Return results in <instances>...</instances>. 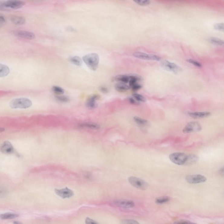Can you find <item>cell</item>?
Masks as SVG:
<instances>
[{"label": "cell", "mask_w": 224, "mask_h": 224, "mask_svg": "<svg viewBox=\"0 0 224 224\" xmlns=\"http://www.w3.org/2000/svg\"><path fill=\"white\" fill-rule=\"evenodd\" d=\"M86 224H98L97 222H96L94 220L90 218H87L86 219Z\"/></svg>", "instance_id": "38"}, {"label": "cell", "mask_w": 224, "mask_h": 224, "mask_svg": "<svg viewBox=\"0 0 224 224\" xmlns=\"http://www.w3.org/2000/svg\"><path fill=\"white\" fill-rule=\"evenodd\" d=\"M170 200V198L168 196H164L162 197H158L155 200V203L157 204H164L169 202Z\"/></svg>", "instance_id": "25"}, {"label": "cell", "mask_w": 224, "mask_h": 224, "mask_svg": "<svg viewBox=\"0 0 224 224\" xmlns=\"http://www.w3.org/2000/svg\"><path fill=\"white\" fill-rule=\"evenodd\" d=\"M56 98L58 100L62 102H68L70 100L69 98L66 96H57Z\"/></svg>", "instance_id": "33"}, {"label": "cell", "mask_w": 224, "mask_h": 224, "mask_svg": "<svg viewBox=\"0 0 224 224\" xmlns=\"http://www.w3.org/2000/svg\"><path fill=\"white\" fill-rule=\"evenodd\" d=\"M129 76L126 75H118L115 78L116 81L125 84L129 83Z\"/></svg>", "instance_id": "22"}, {"label": "cell", "mask_w": 224, "mask_h": 224, "mask_svg": "<svg viewBox=\"0 0 224 224\" xmlns=\"http://www.w3.org/2000/svg\"><path fill=\"white\" fill-rule=\"evenodd\" d=\"M71 62L77 66H81L82 64V60L80 57L78 56H75L72 57L70 60Z\"/></svg>", "instance_id": "26"}, {"label": "cell", "mask_w": 224, "mask_h": 224, "mask_svg": "<svg viewBox=\"0 0 224 224\" xmlns=\"http://www.w3.org/2000/svg\"><path fill=\"white\" fill-rule=\"evenodd\" d=\"M120 223L122 224H139L137 221L132 219L122 220Z\"/></svg>", "instance_id": "34"}, {"label": "cell", "mask_w": 224, "mask_h": 224, "mask_svg": "<svg viewBox=\"0 0 224 224\" xmlns=\"http://www.w3.org/2000/svg\"><path fill=\"white\" fill-rule=\"evenodd\" d=\"M188 115L194 119L204 118L211 116V113L209 112H189Z\"/></svg>", "instance_id": "15"}, {"label": "cell", "mask_w": 224, "mask_h": 224, "mask_svg": "<svg viewBox=\"0 0 224 224\" xmlns=\"http://www.w3.org/2000/svg\"><path fill=\"white\" fill-rule=\"evenodd\" d=\"M202 127L199 123L195 121L190 122L183 129V132L185 134H189L201 131Z\"/></svg>", "instance_id": "7"}, {"label": "cell", "mask_w": 224, "mask_h": 224, "mask_svg": "<svg viewBox=\"0 0 224 224\" xmlns=\"http://www.w3.org/2000/svg\"><path fill=\"white\" fill-rule=\"evenodd\" d=\"M5 131L4 128H0V133L3 132Z\"/></svg>", "instance_id": "42"}, {"label": "cell", "mask_w": 224, "mask_h": 224, "mask_svg": "<svg viewBox=\"0 0 224 224\" xmlns=\"http://www.w3.org/2000/svg\"><path fill=\"white\" fill-rule=\"evenodd\" d=\"M8 194V191L5 188L3 187L0 186V197H6Z\"/></svg>", "instance_id": "32"}, {"label": "cell", "mask_w": 224, "mask_h": 224, "mask_svg": "<svg viewBox=\"0 0 224 224\" xmlns=\"http://www.w3.org/2000/svg\"><path fill=\"white\" fill-rule=\"evenodd\" d=\"M133 1L137 4L143 6L148 5L151 3L150 0H133Z\"/></svg>", "instance_id": "28"}, {"label": "cell", "mask_w": 224, "mask_h": 224, "mask_svg": "<svg viewBox=\"0 0 224 224\" xmlns=\"http://www.w3.org/2000/svg\"><path fill=\"white\" fill-rule=\"evenodd\" d=\"M79 127L83 128H87L94 130H98L100 128V126L98 124L94 123H86L80 124Z\"/></svg>", "instance_id": "18"}, {"label": "cell", "mask_w": 224, "mask_h": 224, "mask_svg": "<svg viewBox=\"0 0 224 224\" xmlns=\"http://www.w3.org/2000/svg\"><path fill=\"white\" fill-rule=\"evenodd\" d=\"M161 66L166 71L174 72V73H179L182 71L181 67L177 64L170 62L168 60H164L161 63Z\"/></svg>", "instance_id": "5"}, {"label": "cell", "mask_w": 224, "mask_h": 224, "mask_svg": "<svg viewBox=\"0 0 224 224\" xmlns=\"http://www.w3.org/2000/svg\"><path fill=\"white\" fill-rule=\"evenodd\" d=\"M131 88H132L133 90L137 91L141 89V85H139V84H137V83H136L135 85L132 86Z\"/></svg>", "instance_id": "37"}, {"label": "cell", "mask_w": 224, "mask_h": 224, "mask_svg": "<svg viewBox=\"0 0 224 224\" xmlns=\"http://www.w3.org/2000/svg\"><path fill=\"white\" fill-rule=\"evenodd\" d=\"M187 182L190 184H199L205 182L207 178L201 175H192L187 176L186 177Z\"/></svg>", "instance_id": "8"}, {"label": "cell", "mask_w": 224, "mask_h": 224, "mask_svg": "<svg viewBox=\"0 0 224 224\" xmlns=\"http://www.w3.org/2000/svg\"><path fill=\"white\" fill-rule=\"evenodd\" d=\"M99 99V96L97 95H93L90 96L86 102V106L87 107L90 109H94L97 106L96 101Z\"/></svg>", "instance_id": "12"}, {"label": "cell", "mask_w": 224, "mask_h": 224, "mask_svg": "<svg viewBox=\"0 0 224 224\" xmlns=\"http://www.w3.org/2000/svg\"><path fill=\"white\" fill-rule=\"evenodd\" d=\"M52 90L57 95H61L64 93V90L62 88L60 87L54 86L53 87Z\"/></svg>", "instance_id": "30"}, {"label": "cell", "mask_w": 224, "mask_h": 224, "mask_svg": "<svg viewBox=\"0 0 224 224\" xmlns=\"http://www.w3.org/2000/svg\"><path fill=\"white\" fill-rule=\"evenodd\" d=\"M130 87L125 83H117L115 85V89L116 90L120 92H125L130 89Z\"/></svg>", "instance_id": "20"}, {"label": "cell", "mask_w": 224, "mask_h": 224, "mask_svg": "<svg viewBox=\"0 0 224 224\" xmlns=\"http://www.w3.org/2000/svg\"><path fill=\"white\" fill-rule=\"evenodd\" d=\"M100 90L102 93H106L108 92L107 89H106V87H101Z\"/></svg>", "instance_id": "41"}, {"label": "cell", "mask_w": 224, "mask_h": 224, "mask_svg": "<svg viewBox=\"0 0 224 224\" xmlns=\"http://www.w3.org/2000/svg\"><path fill=\"white\" fill-rule=\"evenodd\" d=\"M10 72L8 66L5 64L0 63V77L3 78L6 77L9 74Z\"/></svg>", "instance_id": "17"}, {"label": "cell", "mask_w": 224, "mask_h": 224, "mask_svg": "<svg viewBox=\"0 0 224 224\" xmlns=\"http://www.w3.org/2000/svg\"><path fill=\"white\" fill-rule=\"evenodd\" d=\"M187 62L189 63H191L193 65H194L196 67H199V68L202 67V64L196 61V60H194L189 59L187 60Z\"/></svg>", "instance_id": "31"}, {"label": "cell", "mask_w": 224, "mask_h": 224, "mask_svg": "<svg viewBox=\"0 0 224 224\" xmlns=\"http://www.w3.org/2000/svg\"><path fill=\"white\" fill-rule=\"evenodd\" d=\"M128 181L131 185L139 189L145 190L148 186V184L145 181L136 177H130Z\"/></svg>", "instance_id": "6"}, {"label": "cell", "mask_w": 224, "mask_h": 224, "mask_svg": "<svg viewBox=\"0 0 224 224\" xmlns=\"http://www.w3.org/2000/svg\"><path fill=\"white\" fill-rule=\"evenodd\" d=\"M129 102L132 104L138 105L139 104V102L137 101L135 99L133 98L132 97H130L128 98Z\"/></svg>", "instance_id": "36"}, {"label": "cell", "mask_w": 224, "mask_h": 224, "mask_svg": "<svg viewBox=\"0 0 224 224\" xmlns=\"http://www.w3.org/2000/svg\"><path fill=\"white\" fill-rule=\"evenodd\" d=\"M13 147L12 144L8 141H5L0 145V151L5 154H11L14 152Z\"/></svg>", "instance_id": "13"}, {"label": "cell", "mask_w": 224, "mask_h": 224, "mask_svg": "<svg viewBox=\"0 0 224 224\" xmlns=\"http://www.w3.org/2000/svg\"><path fill=\"white\" fill-rule=\"evenodd\" d=\"M133 56L135 57L141 59L146 60H155L160 61L161 58L156 55L147 54L144 53L136 52L133 54Z\"/></svg>", "instance_id": "9"}, {"label": "cell", "mask_w": 224, "mask_h": 224, "mask_svg": "<svg viewBox=\"0 0 224 224\" xmlns=\"http://www.w3.org/2000/svg\"><path fill=\"white\" fill-rule=\"evenodd\" d=\"M214 28H215V29L218 30V31L223 32L224 29V24L223 23H218V24H216L215 25Z\"/></svg>", "instance_id": "35"}, {"label": "cell", "mask_w": 224, "mask_h": 224, "mask_svg": "<svg viewBox=\"0 0 224 224\" xmlns=\"http://www.w3.org/2000/svg\"><path fill=\"white\" fill-rule=\"evenodd\" d=\"M25 3L21 0H8L0 2V10L3 11L18 9L24 6Z\"/></svg>", "instance_id": "1"}, {"label": "cell", "mask_w": 224, "mask_h": 224, "mask_svg": "<svg viewBox=\"0 0 224 224\" xmlns=\"http://www.w3.org/2000/svg\"><path fill=\"white\" fill-rule=\"evenodd\" d=\"M55 192L57 195L63 199L70 198L74 195L73 191L67 187L61 189H56Z\"/></svg>", "instance_id": "11"}, {"label": "cell", "mask_w": 224, "mask_h": 224, "mask_svg": "<svg viewBox=\"0 0 224 224\" xmlns=\"http://www.w3.org/2000/svg\"><path fill=\"white\" fill-rule=\"evenodd\" d=\"M10 106L12 109L29 108L32 106V102L29 99L20 98L13 99L10 102Z\"/></svg>", "instance_id": "3"}, {"label": "cell", "mask_w": 224, "mask_h": 224, "mask_svg": "<svg viewBox=\"0 0 224 224\" xmlns=\"http://www.w3.org/2000/svg\"><path fill=\"white\" fill-rule=\"evenodd\" d=\"M83 60L89 69L95 71L99 63L98 55L95 53L90 54L83 57Z\"/></svg>", "instance_id": "2"}, {"label": "cell", "mask_w": 224, "mask_h": 224, "mask_svg": "<svg viewBox=\"0 0 224 224\" xmlns=\"http://www.w3.org/2000/svg\"><path fill=\"white\" fill-rule=\"evenodd\" d=\"M129 76V86L130 87L137 83V82L141 80V77L136 75H130Z\"/></svg>", "instance_id": "23"}, {"label": "cell", "mask_w": 224, "mask_h": 224, "mask_svg": "<svg viewBox=\"0 0 224 224\" xmlns=\"http://www.w3.org/2000/svg\"><path fill=\"white\" fill-rule=\"evenodd\" d=\"M208 41L213 44L218 46H223L224 41L216 37H211L209 38Z\"/></svg>", "instance_id": "24"}, {"label": "cell", "mask_w": 224, "mask_h": 224, "mask_svg": "<svg viewBox=\"0 0 224 224\" xmlns=\"http://www.w3.org/2000/svg\"><path fill=\"white\" fill-rule=\"evenodd\" d=\"M187 155L181 152H176L171 154L169 156L171 162L177 165H184L186 163Z\"/></svg>", "instance_id": "4"}, {"label": "cell", "mask_w": 224, "mask_h": 224, "mask_svg": "<svg viewBox=\"0 0 224 224\" xmlns=\"http://www.w3.org/2000/svg\"><path fill=\"white\" fill-rule=\"evenodd\" d=\"M174 223L176 224H190L192 223L191 222H190V221H188V220H179V221H177V222H175Z\"/></svg>", "instance_id": "40"}, {"label": "cell", "mask_w": 224, "mask_h": 224, "mask_svg": "<svg viewBox=\"0 0 224 224\" xmlns=\"http://www.w3.org/2000/svg\"><path fill=\"white\" fill-rule=\"evenodd\" d=\"M198 160V158L195 154L187 155V158L185 165H190L196 163Z\"/></svg>", "instance_id": "21"}, {"label": "cell", "mask_w": 224, "mask_h": 224, "mask_svg": "<svg viewBox=\"0 0 224 224\" xmlns=\"http://www.w3.org/2000/svg\"><path fill=\"white\" fill-rule=\"evenodd\" d=\"M11 21L15 25H21L25 24V19L23 17L13 15L11 17Z\"/></svg>", "instance_id": "16"}, {"label": "cell", "mask_w": 224, "mask_h": 224, "mask_svg": "<svg viewBox=\"0 0 224 224\" xmlns=\"http://www.w3.org/2000/svg\"><path fill=\"white\" fill-rule=\"evenodd\" d=\"M133 97L138 102H145L146 100L144 97L142 96L141 95L139 94L135 93L133 94Z\"/></svg>", "instance_id": "29"}, {"label": "cell", "mask_w": 224, "mask_h": 224, "mask_svg": "<svg viewBox=\"0 0 224 224\" xmlns=\"http://www.w3.org/2000/svg\"><path fill=\"white\" fill-rule=\"evenodd\" d=\"M18 216L15 213H6L0 215V219L2 220L13 219H16Z\"/></svg>", "instance_id": "19"}, {"label": "cell", "mask_w": 224, "mask_h": 224, "mask_svg": "<svg viewBox=\"0 0 224 224\" xmlns=\"http://www.w3.org/2000/svg\"><path fill=\"white\" fill-rule=\"evenodd\" d=\"M115 204L119 207L125 208H132L135 206L134 202L131 200H118L115 202Z\"/></svg>", "instance_id": "14"}, {"label": "cell", "mask_w": 224, "mask_h": 224, "mask_svg": "<svg viewBox=\"0 0 224 224\" xmlns=\"http://www.w3.org/2000/svg\"><path fill=\"white\" fill-rule=\"evenodd\" d=\"M5 18L2 15H0V27H2L5 25Z\"/></svg>", "instance_id": "39"}, {"label": "cell", "mask_w": 224, "mask_h": 224, "mask_svg": "<svg viewBox=\"0 0 224 224\" xmlns=\"http://www.w3.org/2000/svg\"><path fill=\"white\" fill-rule=\"evenodd\" d=\"M134 120L135 122L139 125H145L148 124L147 120L142 119V118H140L138 116L134 117Z\"/></svg>", "instance_id": "27"}, {"label": "cell", "mask_w": 224, "mask_h": 224, "mask_svg": "<svg viewBox=\"0 0 224 224\" xmlns=\"http://www.w3.org/2000/svg\"><path fill=\"white\" fill-rule=\"evenodd\" d=\"M14 34L17 37L26 40H33L35 38V35L34 33L24 30H17L14 31Z\"/></svg>", "instance_id": "10"}]
</instances>
